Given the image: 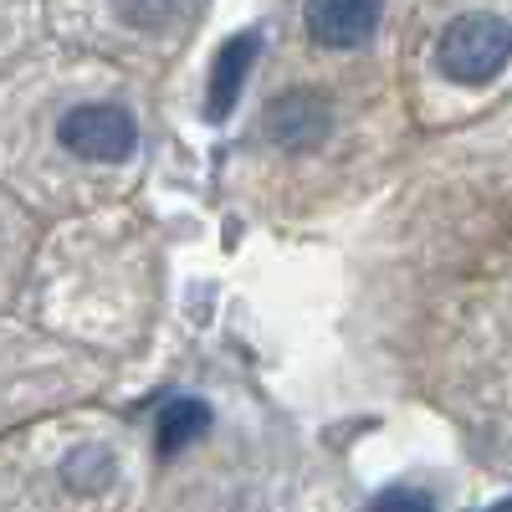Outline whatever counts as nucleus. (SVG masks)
Returning a JSON list of instances; mask_svg holds the SVG:
<instances>
[{"label":"nucleus","mask_w":512,"mask_h":512,"mask_svg":"<svg viewBox=\"0 0 512 512\" xmlns=\"http://www.w3.org/2000/svg\"><path fill=\"white\" fill-rule=\"evenodd\" d=\"M420 144L354 241L344 338L512 477V103Z\"/></svg>","instance_id":"obj_1"},{"label":"nucleus","mask_w":512,"mask_h":512,"mask_svg":"<svg viewBox=\"0 0 512 512\" xmlns=\"http://www.w3.org/2000/svg\"><path fill=\"white\" fill-rule=\"evenodd\" d=\"M415 123L390 72H354L292 47L262 57L221 185L246 221L313 231L364 205L410 159Z\"/></svg>","instance_id":"obj_2"},{"label":"nucleus","mask_w":512,"mask_h":512,"mask_svg":"<svg viewBox=\"0 0 512 512\" xmlns=\"http://www.w3.org/2000/svg\"><path fill=\"white\" fill-rule=\"evenodd\" d=\"M154 159V82L52 31L0 72V185L41 221L134 200Z\"/></svg>","instance_id":"obj_3"},{"label":"nucleus","mask_w":512,"mask_h":512,"mask_svg":"<svg viewBox=\"0 0 512 512\" xmlns=\"http://www.w3.org/2000/svg\"><path fill=\"white\" fill-rule=\"evenodd\" d=\"M164 308V246L134 200L41 226L16 313L113 364L134 359Z\"/></svg>","instance_id":"obj_4"},{"label":"nucleus","mask_w":512,"mask_h":512,"mask_svg":"<svg viewBox=\"0 0 512 512\" xmlns=\"http://www.w3.org/2000/svg\"><path fill=\"white\" fill-rule=\"evenodd\" d=\"M149 502L287 507L313 497V461L292 425L241 384H175L144 431Z\"/></svg>","instance_id":"obj_5"},{"label":"nucleus","mask_w":512,"mask_h":512,"mask_svg":"<svg viewBox=\"0 0 512 512\" xmlns=\"http://www.w3.org/2000/svg\"><path fill=\"white\" fill-rule=\"evenodd\" d=\"M144 502V436L103 400L47 410L0 436V512H118Z\"/></svg>","instance_id":"obj_6"},{"label":"nucleus","mask_w":512,"mask_h":512,"mask_svg":"<svg viewBox=\"0 0 512 512\" xmlns=\"http://www.w3.org/2000/svg\"><path fill=\"white\" fill-rule=\"evenodd\" d=\"M395 82L415 139H441L512 103V0H415Z\"/></svg>","instance_id":"obj_7"},{"label":"nucleus","mask_w":512,"mask_h":512,"mask_svg":"<svg viewBox=\"0 0 512 512\" xmlns=\"http://www.w3.org/2000/svg\"><path fill=\"white\" fill-rule=\"evenodd\" d=\"M41 6L57 41L159 82L190 52L210 0H41Z\"/></svg>","instance_id":"obj_8"},{"label":"nucleus","mask_w":512,"mask_h":512,"mask_svg":"<svg viewBox=\"0 0 512 512\" xmlns=\"http://www.w3.org/2000/svg\"><path fill=\"white\" fill-rule=\"evenodd\" d=\"M113 384V359L31 323L16 308H0V436L47 410L103 400Z\"/></svg>","instance_id":"obj_9"},{"label":"nucleus","mask_w":512,"mask_h":512,"mask_svg":"<svg viewBox=\"0 0 512 512\" xmlns=\"http://www.w3.org/2000/svg\"><path fill=\"white\" fill-rule=\"evenodd\" d=\"M410 6L415 0H287L277 41L333 67L395 77Z\"/></svg>","instance_id":"obj_10"},{"label":"nucleus","mask_w":512,"mask_h":512,"mask_svg":"<svg viewBox=\"0 0 512 512\" xmlns=\"http://www.w3.org/2000/svg\"><path fill=\"white\" fill-rule=\"evenodd\" d=\"M41 226H47V221H41L31 205H21L6 185H0V308H16Z\"/></svg>","instance_id":"obj_11"},{"label":"nucleus","mask_w":512,"mask_h":512,"mask_svg":"<svg viewBox=\"0 0 512 512\" xmlns=\"http://www.w3.org/2000/svg\"><path fill=\"white\" fill-rule=\"evenodd\" d=\"M41 36H47V6L41 0H0V72Z\"/></svg>","instance_id":"obj_12"}]
</instances>
